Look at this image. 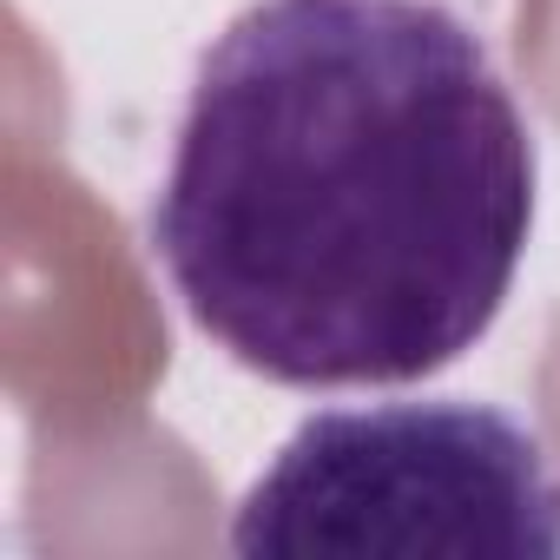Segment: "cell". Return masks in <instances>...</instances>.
Returning a JSON list of instances; mask_svg holds the SVG:
<instances>
[{"label": "cell", "mask_w": 560, "mask_h": 560, "mask_svg": "<svg viewBox=\"0 0 560 560\" xmlns=\"http://www.w3.org/2000/svg\"><path fill=\"white\" fill-rule=\"evenodd\" d=\"M244 560H560L547 448L481 402H383L311 416L231 521Z\"/></svg>", "instance_id": "2"}, {"label": "cell", "mask_w": 560, "mask_h": 560, "mask_svg": "<svg viewBox=\"0 0 560 560\" xmlns=\"http://www.w3.org/2000/svg\"><path fill=\"white\" fill-rule=\"evenodd\" d=\"M534 132L442 0H257L198 60L152 250L185 317L284 389H396L501 317Z\"/></svg>", "instance_id": "1"}]
</instances>
